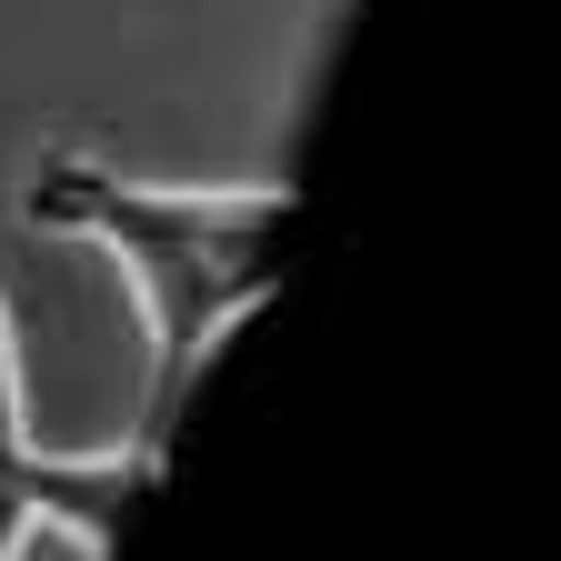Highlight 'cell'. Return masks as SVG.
I'll list each match as a JSON object with an SVG mask.
<instances>
[{"mask_svg": "<svg viewBox=\"0 0 561 561\" xmlns=\"http://www.w3.org/2000/svg\"><path fill=\"white\" fill-rule=\"evenodd\" d=\"M21 210L41 231L91 241L140 301V451L171 442V421L201 381V362L251 321L280 280L291 241V181H140L91 151H41Z\"/></svg>", "mask_w": 561, "mask_h": 561, "instance_id": "cell-1", "label": "cell"}, {"mask_svg": "<svg viewBox=\"0 0 561 561\" xmlns=\"http://www.w3.org/2000/svg\"><path fill=\"white\" fill-rule=\"evenodd\" d=\"M161 451H140V442H111V451H60L50 471L31 481H0V561H21V541L60 531L81 561H101L130 522V502L151 491Z\"/></svg>", "mask_w": 561, "mask_h": 561, "instance_id": "cell-2", "label": "cell"}, {"mask_svg": "<svg viewBox=\"0 0 561 561\" xmlns=\"http://www.w3.org/2000/svg\"><path fill=\"white\" fill-rule=\"evenodd\" d=\"M0 442H41L31 381H21V341H11V301H0Z\"/></svg>", "mask_w": 561, "mask_h": 561, "instance_id": "cell-3", "label": "cell"}]
</instances>
